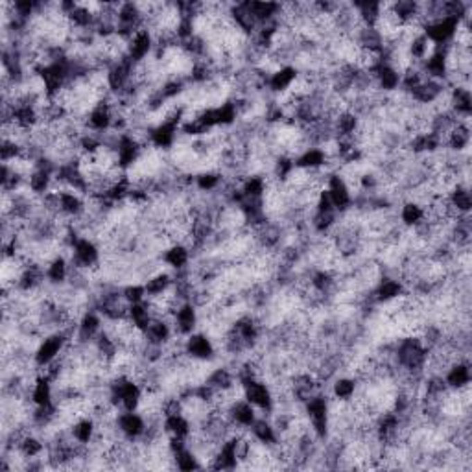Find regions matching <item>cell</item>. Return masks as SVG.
<instances>
[{
    "label": "cell",
    "instance_id": "6da1fadb",
    "mask_svg": "<svg viewBox=\"0 0 472 472\" xmlns=\"http://www.w3.org/2000/svg\"><path fill=\"white\" fill-rule=\"evenodd\" d=\"M185 353L190 358L201 360V362H211L216 356V347L205 332H192L190 336H186L185 343Z\"/></svg>",
    "mask_w": 472,
    "mask_h": 472
},
{
    "label": "cell",
    "instance_id": "7a4b0ae2",
    "mask_svg": "<svg viewBox=\"0 0 472 472\" xmlns=\"http://www.w3.org/2000/svg\"><path fill=\"white\" fill-rule=\"evenodd\" d=\"M399 220L404 227H413L415 223L423 220V207L410 200L404 201L401 205V211H399Z\"/></svg>",
    "mask_w": 472,
    "mask_h": 472
}]
</instances>
